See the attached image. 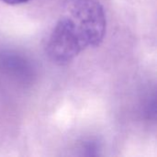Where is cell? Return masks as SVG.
I'll return each mask as SVG.
<instances>
[{
    "instance_id": "1",
    "label": "cell",
    "mask_w": 157,
    "mask_h": 157,
    "mask_svg": "<svg viewBox=\"0 0 157 157\" xmlns=\"http://www.w3.org/2000/svg\"><path fill=\"white\" fill-rule=\"evenodd\" d=\"M106 26L104 9L98 1L65 0L47 38L46 53L54 63L68 64L87 47L101 44Z\"/></svg>"
},
{
    "instance_id": "2",
    "label": "cell",
    "mask_w": 157,
    "mask_h": 157,
    "mask_svg": "<svg viewBox=\"0 0 157 157\" xmlns=\"http://www.w3.org/2000/svg\"><path fill=\"white\" fill-rule=\"evenodd\" d=\"M8 5H19V4H23V3H26L29 0H1Z\"/></svg>"
}]
</instances>
